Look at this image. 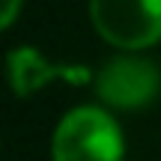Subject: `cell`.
Masks as SVG:
<instances>
[{
  "mask_svg": "<svg viewBox=\"0 0 161 161\" xmlns=\"http://www.w3.org/2000/svg\"><path fill=\"white\" fill-rule=\"evenodd\" d=\"M158 69L140 57H116L96 75V92L108 108L137 110L158 96Z\"/></svg>",
  "mask_w": 161,
  "mask_h": 161,
  "instance_id": "obj_3",
  "label": "cell"
},
{
  "mask_svg": "<svg viewBox=\"0 0 161 161\" xmlns=\"http://www.w3.org/2000/svg\"><path fill=\"white\" fill-rule=\"evenodd\" d=\"M6 78H9V86L15 90V96H33L57 78L69 80V84H86L90 72H86V66L48 63L36 48L24 45V48H15V51L6 54Z\"/></svg>",
  "mask_w": 161,
  "mask_h": 161,
  "instance_id": "obj_4",
  "label": "cell"
},
{
  "mask_svg": "<svg viewBox=\"0 0 161 161\" xmlns=\"http://www.w3.org/2000/svg\"><path fill=\"white\" fill-rule=\"evenodd\" d=\"M54 161H122V131L102 108H75L60 119Z\"/></svg>",
  "mask_w": 161,
  "mask_h": 161,
  "instance_id": "obj_1",
  "label": "cell"
},
{
  "mask_svg": "<svg viewBox=\"0 0 161 161\" xmlns=\"http://www.w3.org/2000/svg\"><path fill=\"white\" fill-rule=\"evenodd\" d=\"M18 9H21V0H0V30H6L18 18Z\"/></svg>",
  "mask_w": 161,
  "mask_h": 161,
  "instance_id": "obj_5",
  "label": "cell"
},
{
  "mask_svg": "<svg viewBox=\"0 0 161 161\" xmlns=\"http://www.w3.org/2000/svg\"><path fill=\"white\" fill-rule=\"evenodd\" d=\"M90 18L104 42L125 51L161 39V0H90Z\"/></svg>",
  "mask_w": 161,
  "mask_h": 161,
  "instance_id": "obj_2",
  "label": "cell"
}]
</instances>
